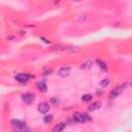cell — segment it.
Here are the masks:
<instances>
[{
  "label": "cell",
  "mask_w": 132,
  "mask_h": 132,
  "mask_svg": "<svg viewBox=\"0 0 132 132\" xmlns=\"http://www.w3.org/2000/svg\"><path fill=\"white\" fill-rule=\"evenodd\" d=\"M73 120L77 123H85L87 121H90L91 118L87 114V113H84V112H75L73 114Z\"/></svg>",
  "instance_id": "1"
},
{
  "label": "cell",
  "mask_w": 132,
  "mask_h": 132,
  "mask_svg": "<svg viewBox=\"0 0 132 132\" xmlns=\"http://www.w3.org/2000/svg\"><path fill=\"white\" fill-rule=\"evenodd\" d=\"M124 90H125V87H124V86H118V87L113 88V89L111 90L110 94H109V98H110V99H116L118 96H120V95L123 93Z\"/></svg>",
  "instance_id": "2"
},
{
  "label": "cell",
  "mask_w": 132,
  "mask_h": 132,
  "mask_svg": "<svg viewBox=\"0 0 132 132\" xmlns=\"http://www.w3.org/2000/svg\"><path fill=\"white\" fill-rule=\"evenodd\" d=\"M11 126L16 130H24L26 128V123L21 121V120H12Z\"/></svg>",
  "instance_id": "3"
},
{
  "label": "cell",
  "mask_w": 132,
  "mask_h": 132,
  "mask_svg": "<svg viewBox=\"0 0 132 132\" xmlns=\"http://www.w3.org/2000/svg\"><path fill=\"white\" fill-rule=\"evenodd\" d=\"M22 99H23V101L25 103L30 104L35 100V95L32 94V93H25V94L22 95Z\"/></svg>",
  "instance_id": "4"
},
{
  "label": "cell",
  "mask_w": 132,
  "mask_h": 132,
  "mask_svg": "<svg viewBox=\"0 0 132 132\" xmlns=\"http://www.w3.org/2000/svg\"><path fill=\"white\" fill-rule=\"evenodd\" d=\"M29 78H30V76L27 73H19L15 75V79L21 84H26L29 80Z\"/></svg>",
  "instance_id": "5"
},
{
  "label": "cell",
  "mask_w": 132,
  "mask_h": 132,
  "mask_svg": "<svg viewBox=\"0 0 132 132\" xmlns=\"http://www.w3.org/2000/svg\"><path fill=\"white\" fill-rule=\"evenodd\" d=\"M70 71H71V68L68 67V66H64L62 68H60V70L58 71V75L61 76V77H66L70 74Z\"/></svg>",
  "instance_id": "6"
},
{
  "label": "cell",
  "mask_w": 132,
  "mask_h": 132,
  "mask_svg": "<svg viewBox=\"0 0 132 132\" xmlns=\"http://www.w3.org/2000/svg\"><path fill=\"white\" fill-rule=\"evenodd\" d=\"M50 110V104L47 102H41L38 104V111L40 113H46Z\"/></svg>",
  "instance_id": "7"
},
{
  "label": "cell",
  "mask_w": 132,
  "mask_h": 132,
  "mask_svg": "<svg viewBox=\"0 0 132 132\" xmlns=\"http://www.w3.org/2000/svg\"><path fill=\"white\" fill-rule=\"evenodd\" d=\"M65 128H66V124H65V123H60V124H57V125L53 128V131H54V132H61V131H63Z\"/></svg>",
  "instance_id": "8"
},
{
  "label": "cell",
  "mask_w": 132,
  "mask_h": 132,
  "mask_svg": "<svg viewBox=\"0 0 132 132\" xmlns=\"http://www.w3.org/2000/svg\"><path fill=\"white\" fill-rule=\"evenodd\" d=\"M36 87H37V89H38L39 91H41V92H46V90H47V87H46V85H45L44 81H38V82L36 84Z\"/></svg>",
  "instance_id": "9"
},
{
  "label": "cell",
  "mask_w": 132,
  "mask_h": 132,
  "mask_svg": "<svg viewBox=\"0 0 132 132\" xmlns=\"http://www.w3.org/2000/svg\"><path fill=\"white\" fill-rule=\"evenodd\" d=\"M100 102H94V103H92L90 106H89V110L90 111H94V110H96V109H98L99 107H100Z\"/></svg>",
  "instance_id": "10"
},
{
  "label": "cell",
  "mask_w": 132,
  "mask_h": 132,
  "mask_svg": "<svg viewBox=\"0 0 132 132\" xmlns=\"http://www.w3.org/2000/svg\"><path fill=\"white\" fill-rule=\"evenodd\" d=\"M53 120H54V117L52 114H46L43 117V123L44 124H50L53 122Z\"/></svg>",
  "instance_id": "11"
},
{
  "label": "cell",
  "mask_w": 132,
  "mask_h": 132,
  "mask_svg": "<svg viewBox=\"0 0 132 132\" xmlns=\"http://www.w3.org/2000/svg\"><path fill=\"white\" fill-rule=\"evenodd\" d=\"M97 64L99 65V67H100L103 71H106V70H107V65H106L105 62H103V61H101V60H97Z\"/></svg>",
  "instance_id": "12"
},
{
  "label": "cell",
  "mask_w": 132,
  "mask_h": 132,
  "mask_svg": "<svg viewBox=\"0 0 132 132\" xmlns=\"http://www.w3.org/2000/svg\"><path fill=\"white\" fill-rule=\"evenodd\" d=\"M90 67H92V61L91 60H88L87 62H85L84 64L80 65L81 69H87V68H90Z\"/></svg>",
  "instance_id": "13"
},
{
  "label": "cell",
  "mask_w": 132,
  "mask_h": 132,
  "mask_svg": "<svg viewBox=\"0 0 132 132\" xmlns=\"http://www.w3.org/2000/svg\"><path fill=\"white\" fill-rule=\"evenodd\" d=\"M108 85H109V79H107V78L102 79L101 82H100V86H101L102 88H105V87H107Z\"/></svg>",
  "instance_id": "14"
},
{
  "label": "cell",
  "mask_w": 132,
  "mask_h": 132,
  "mask_svg": "<svg viewBox=\"0 0 132 132\" xmlns=\"http://www.w3.org/2000/svg\"><path fill=\"white\" fill-rule=\"evenodd\" d=\"M91 99H92V95H91V94H86V95H84V96L81 97V100L85 101V102L90 101Z\"/></svg>",
  "instance_id": "15"
}]
</instances>
